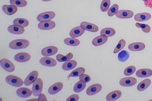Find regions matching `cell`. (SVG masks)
I'll return each mask as SVG.
<instances>
[{
  "mask_svg": "<svg viewBox=\"0 0 152 101\" xmlns=\"http://www.w3.org/2000/svg\"><path fill=\"white\" fill-rule=\"evenodd\" d=\"M122 94L121 92L116 90L110 92L106 96V100L108 101L116 100L120 98Z\"/></svg>",
  "mask_w": 152,
  "mask_h": 101,
  "instance_id": "obj_23",
  "label": "cell"
},
{
  "mask_svg": "<svg viewBox=\"0 0 152 101\" xmlns=\"http://www.w3.org/2000/svg\"><path fill=\"white\" fill-rule=\"evenodd\" d=\"M137 82L136 79L133 77H128L123 78L119 81L121 85L123 86H130L135 85Z\"/></svg>",
  "mask_w": 152,
  "mask_h": 101,
  "instance_id": "obj_7",
  "label": "cell"
},
{
  "mask_svg": "<svg viewBox=\"0 0 152 101\" xmlns=\"http://www.w3.org/2000/svg\"><path fill=\"white\" fill-rule=\"evenodd\" d=\"M63 86V84L61 82H56L49 88L48 90V92L51 95L56 94L61 90Z\"/></svg>",
  "mask_w": 152,
  "mask_h": 101,
  "instance_id": "obj_16",
  "label": "cell"
},
{
  "mask_svg": "<svg viewBox=\"0 0 152 101\" xmlns=\"http://www.w3.org/2000/svg\"><path fill=\"white\" fill-rule=\"evenodd\" d=\"M58 51L57 48L54 46H50L43 49L41 51L42 54L45 56H49L53 55L57 53Z\"/></svg>",
  "mask_w": 152,
  "mask_h": 101,
  "instance_id": "obj_11",
  "label": "cell"
},
{
  "mask_svg": "<svg viewBox=\"0 0 152 101\" xmlns=\"http://www.w3.org/2000/svg\"><path fill=\"white\" fill-rule=\"evenodd\" d=\"M107 40V37L104 35H101L94 39L92 43L94 46H98L105 43Z\"/></svg>",
  "mask_w": 152,
  "mask_h": 101,
  "instance_id": "obj_21",
  "label": "cell"
},
{
  "mask_svg": "<svg viewBox=\"0 0 152 101\" xmlns=\"http://www.w3.org/2000/svg\"><path fill=\"white\" fill-rule=\"evenodd\" d=\"M31 57V56L28 53L23 52L16 54L14 57V59L17 62H22L28 61Z\"/></svg>",
  "mask_w": 152,
  "mask_h": 101,
  "instance_id": "obj_14",
  "label": "cell"
},
{
  "mask_svg": "<svg viewBox=\"0 0 152 101\" xmlns=\"http://www.w3.org/2000/svg\"><path fill=\"white\" fill-rule=\"evenodd\" d=\"M39 62L41 65L48 67H54L57 64V62L55 59L46 57L40 58Z\"/></svg>",
  "mask_w": 152,
  "mask_h": 101,
  "instance_id": "obj_13",
  "label": "cell"
},
{
  "mask_svg": "<svg viewBox=\"0 0 152 101\" xmlns=\"http://www.w3.org/2000/svg\"><path fill=\"white\" fill-rule=\"evenodd\" d=\"M151 17L150 14L147 12H143L137 14L134 16V20L138 22H141L149 20Z\"/></svg>",
  "mask_w": 152,
  "mask_h": 101,
  "instance_id": "obj_24",
  "label": "cell"
},
{
  "mask_svg": "<svg viewBox=\"0 0 152 101\" xmlns=\"http://www.w3.org/2000/svg\"><path fill=\"white\" fill-rule=\"evenodd\" d=\"M145 48V44L142 42H134L130 44L128 46L129 49L132 51H140Z\"/></svg>",
  "mask_w": 152,
  "mask_h": 101,
  "instance_id": "obj_18",
  "label": "cell"
},
{
  "mask_svg": "<svg viewBox=\"0 0 152 101\" xmlns=\"http://www.w3.org/2000/svg\"><path fill=\"white\" fill-rule=\"evenodd\" d=\"M43 86L42 80L38 78L33 83L32 92L33 95L35 96H38L41 94Z\"/></svg>",
  "mask_w": 152,
  "mask_h": 101,
  "instance_id": "obj_3",
  "label": "cell"
},
{
  "mask_svg": "<svg viewBox=\"0 0 152 101\" xmlns=\"http://www.w3.org/2000/svg\"><path fill=\"white\" fill-rule=\"evenodd\" d=\"M85 31V30L80 26H78L73 28L70 31L69 35L72 38H77L82 35Z\"/></svg>",
  "mask_w": 152,
  "mask_h": 101,
  "instance_id": "obj_19",
  "label": "cell"
},
{
  "mask_svg": "<svg viewBox=\"0 0 152 101\" xmlns=\"http://www.w3.org/2000/svg\"><path fill=\"white\" fill-rule=\"evenodd\" d=\"M110 4V0H102L100 7L101 11L103 12L107 11L109 9Z\"/></svg>",
  "mask_w": 152,
  "mask_h": 101,
  "instance_id": "obj_36",
  "label": "cell"
},
{
  "mask_svg": "<svg viewBox=\"0 0 152 101\" xmlns=\"http://www.w3.org/2000/svg\"><path fill=\"white\" fill-rule=\"evenodd\" d=\"M37 100L39 101H47V99L46 97L44 94H41L39 96V97Z\"/></svg>",
  "mask_w": 152,
  "mask_h": 101,
  "instance_id": "obj_43",
  "label": "cell"
},
{
  "mask_svg": "<svg viewBox=\"0 0 152 101\" xmlns=\"http://www.w3.org/2000/svg\"><path fill=\"white\" fill-rule=\"evenodd\" d=\"M5 81L9 85L15 87H20L23 84V81L20 78L12 75L7 76Z\"/></svg>",
  "mask_w": 152,
  "mask_h": 101,
  "instance_id": "obj_2",
  "label": "cell"
},
{
  "mask_svg": "<svg viewBox=\"0 0 152 101\" xmlns=\"http://www.w3.org/2000/svg\"><path fill=\"white\" fill-rule=\"evenodd\" d=\"M64 42L66 45L72 46H77L80 44V43L78 39L73 38H65Z\"/></svg>",
  "mask_w": 152,
  "mask_h": 101,
  "instance_id": "obj_28",
  "label": "cell"
},
{
  "mask_svg": "<svg viewBox=\"0 0 152 101\" xmlns=\"http://www.w3.org/2000/svg\"><path fill=\"white\" fill-rule=\"evenodd\" d=\"M102 85L99 84H93L88 87L86 90V94L89 96L95 95L102 89Z\"/></svg>",
  "mask_w": 152,
  "mask_h": 101,
  "instance_id": "obj_10",
  "label": "cell"
},
{
  "mask_svg": "<svg viewBox=\"0 0 152 101\" xmlns=\"http://www.w3.org/2000/svg\"><path fill=\"white\" fill-rule=\"evenodd\" d=\"M116 33L115 30L112 28H106L102 29L100 31L101 35L107 37H110L114 35Z\"/></svg>",
  "mask_w": 152,
  "mask_h": 101,
  "instance_id": "obj_27",
  "label": "cell"
},
{
  "mask_svg": "<svg viewBox=\"0 0 152 101\" xmlns=\"http://www.w3.org/2000/svg\"><path fill=\"white\" fill-rule=\"evenodd\" d=\"M85 69L82 67L78 68L72 71L67 77L69 78L70 77H76L80 76L84 73Z\"/></svg>",
  "mask_w": 152,
  "mask_h": 101,
  "instance_id": "obj_29",
  "label": "cell"
},
{
  "mask_svg": "<svg viewBox=\"0 0 152 101\" xmlns=\"http://www.w3.org/2000/svg\"><path fill=\"white\" fill-rule=\"evenodd\" d=\"M119 9V6L118 4H113L108 10L107 15L110 17L113 16L117 13Z\"/></svg>",
  "mask_w": 152,
  "mask_h": 101,
  "instance_id": "obj_35",
  "label": "cell"
},
{
  "mask_svg": "<svg viewBox=\"0 0 152 101\" xmlns=\"http://www.w3.org/2000/svg\"><path fill=\"white\" fill-rule=\"evenodd\" d=\"M151 83V81L150 79H145L138 84L137 89L139 91H143L149 86Z\"/></svg>",
  "mask_w": 152,
  "mask_h": 101,
  "instance_id": "obj_26",
  "label": "cell"
},
{
  "mask_svg": "<svg viewBox=\"0 0 152 101\" xmlns=\"http://www.w3.org/2000/svg\"><path fill=\"white\" fill-rule=\"evenodd\" d=\"M146 7L152 8V0H142Z\"/></svg>",
  "mask_w": 152,
  "mask_h": 101,
  "instance_id": "obj_42",
  "label": "cell"
},
{
  "mask_svg": "<svg viewBox=\"0 0 152 101\" xmlns=\"http://www.w3.org/2000/svg\"><path fill=\"white\" fill-rule=\"evenodd\" d=\"M10 3L16 7H24L27 5V2L26 0H10Z\"/></svg>",
  "mask_w": 152,
  "mask_h": 101,
  "instance_id": "obj_34",
  "label": "cell"
},
{
  "mask_svg": "<svg viewBox=\"0 0 152 101\" xmlns=\"http://www.w3.org/2000/svg\"><path fill=\"white\" fill-rule=\"evenodd\" d=\"M14 24L23 27H27L29 25V22L26 19L22 18H17L15 19L13 21Z\"/></svg>",
  "mask_w": 152,
  "mask_h": 101,
  "instance_id": "obj_31",
  "label": "cell"
},
{
  "mask_svg": "<svg viewBox=\"0 0 152 101\" xmlns=\"http://www.w3.org/2000/svg\"><path fill=\"white\" fill-rule=\"evenodd\" d=\"M79 79L80 81L86 83L89 82L91 80V77L88 75L84 74L81 75Z\"/></svg>",
  "mask_w": 152,
  "mask_h": 101,
  "instance_id": "obj_40",
  "label": "cell"
},
{
  "mask_svg": "<svg viewBox=\"0 0 152 101\" xmlns=\"http://www.w3.org/2000/svg\"><path fill=\"white\" fill-rule=\"evenodd\" d=\"M79 96L78 94H75L69 96L66 100V101H77L79 99Z\"/></svg>",
  "mask_w": 152,
  "mask_h": 101,
  "instance_id": "obj_41",
  "label": "cell"
},
{
  "mask_svg": "<svg viewBox=\"0 0 152 101\" xmlns=\"http://www.w3.org/2000/svg\"><path fill=\"white\" fill-rule=\"evenodd\" d=\"M0 65L1 68L6 71L11 72L15 70L14 64L10 60L3 58L0 60Z\"/></svg>",
  "mask_w": 152,
  "mask_h": 101,
  "instance_id": "obj_4",
  "label": "cell"
},
{
  "mask_svg": "<svg viewBox=\"0 0 152 101\" xmlns=\"http://www.w3.org/2000/svg\"><path fill=\"white\" fill-rule=\"evenodd\" d=\"M42 0V1H52V0Z\"/></svg>",
  "mask_w": 152,
  "mask_h": 101,
  "instance_id": "obj_44",
  "label": "cell"
},
{
  "mask_svg": "<svg viewBox=\"0 0 152 101\" xmlns=\"http://www.w3.org/2000/svg\"><path fill=\"white\" fill-rule=\"evenodd\" d=\"M136 75L140 78L149 77L152 75V70L149 68L140 69L136 72Z\"/></svg>",
  "mask_w": 152,
  "mask_h": 101,
  "instance_id": "obj_20",
  "label": "cell"
},
{
  "mask_svg": "<svg viewBox=\"0 0 152 101\" xmlns=\"http://www.w3.org/2000/svg\"><path fill=\"white\" fill-rule=\"evenodd\" d=\"M38 76V73L36 70L31 72L26 77L24 81V84L26 86L31 85L36 80Z\"/></svg>",
  "mask_w": 152,
  "mask_h": 101,
  "instance_id": "obj_8",
  "label": "cell"
},
{
  "mask_svg": "<svg viewBox=\"0 0 152 101\" xmlns=\"http://www.w3.org/2000/svg\"><path fill=\"white\" fill-rule=\"evenodd\" d=\"M86 86V83L80 81H78L74 85L73 90L76 93H79L83 91Z\"/></svg>",
  "mask_w": 152,
  "mask_h": 101,
  "instance_id": "obj_30",
  "label": "cell"
},
{
  "mask_svg": "<svg viewBox=\"0 0 152 101\" xmlns=\"http://www.w3.org/2000/svg\"><path fill=\"white\" fill-rule=\"evenodd\" d=\"M126 44L125 41L124 39L120 40L116 47L115 48L113 53H116L122 50L125 46Z\"/></svg>",
  "mask_w": 152,
  "mask_h": 101,
  "instance_id": "obj_37",
  "label": "cell"
},
{
  "mask_svg": "<svg viewBox=\"0 0 152 101\" xmlns=\"http://www.w3.org/2000/svg\"><path fill=\"white\" fill-rule=\"evenodd\" d=\"M29 44V41L24 39H17L11 41L9 47L12 49H23L27 48Z\"/></svg>",
  "mask_w": 152,
  "mask_h": 101,
  "instance_id": "obj_1",
  "label": "cell"
},
{
  "mask_svg": "<svg viewBox=\"0 0 152 101\" xmlns=\"http://www.w3.org/2000/svg\"><path fill=\"white\" fill-rule=\"evenodd\" d=\"M80 26L84 30L91 32H95L99 30V28L96 25L87 22H81Z\"/></svg>",
  "mask_w": 152,
  "mask_h": 101,
  "instance_id": "obj_9",
  "label": "cell"
},
{
  "mask_svg": "<svg viewBox=\"0 0 152 101\" xmlns=\"http://www.w3.org/2000/svg\"><path fill=\"white\" fill-rule=\"evenodd\" d=\"M2 10L7 15H11L17 12L18 9L16 7L12 4L4 5L2 7Z\"/></svg>",
  "mask_w": 152,
  "mask_h": 101,
  "instance_id": "obj_22",
  "label": "cell"
},
{
  "mask_svg": "<svg viewBox=\"0 0 152 101\" xmlns=\"http://www.w3.org/2000/svg\"><path fill=\"white\" fill-rule=\"evenodd\" d=\"M136 68L134 66H130L124 70V74L126 76H129L133 74L135 71Z\"/></svg>",
  "mask_w": 152,
  "mask_h": 101,
  "instance_id": "obj_39",
  "label": "cell"
},
{
  "mask_svg": "<svg viewBox=\"0 0 152 101\" xmlns=\"http://www.w3.org/2000/svg\"><path fill=\"white\" fill-rule=\"evenodd\" d=\"M32 92L28 88L21 87L18 88L16 91V94L19 97L22 98H27L32 94Z\"/></svg>",
  "mask_w": 152,
  "mask_h": 101,
  "instance_id": "obj_17",
  "label": "cell"
},
{
  "mask_svg": "<svg viewBox=\"0 0 152 101\" xmlns=\"http://www.w3.org/2000/svg\"><path fill=\"white\" fill-rule=\"evenodd\" d=\"M135 25L137 28H141L142 31L145 33H148L151 31L150 27L148 25L137 23Z\"/></svg>",
  "mask_w": 152,
  "mask_h": 101,
  "instance_id": "obj_38",
  "label": "cell"
},
{
  "mask_svg": "<svg viewBox=\"0 0 152 101\" xmlns=\"http://www.w3.org/2000/svg\"><path fill=\"white\" fill-rule=\"evenodd\" d=\"M77 62L74 60H69L64 62L62 65V69L66 71L71 70L77 66Z\"/></svg>",
  "mask_w": 152,
  "mask_h": 101,
  "instance_id": "obj_25",
  "label": "cell"
},
{
  "mask_svg": "<svg viewBox=\"0 0 152 101\" xmlns=\"http://www.w3.org/2000/svg\"><path fill=\"white\" fill-rule=\"evenodd\" d=\"M73 55L71 53H69L66 56L61 54H57L56 57L57 60L60 62L66 61L70 60L73 57Z\"/></svg>",
  "mask_w": 152,
  "mask_h": 101,
  "instance_id": "obj_32",
  "label": "cell"
},
{
  "mask_svg": "<svg viewBox=\"0 0 152 101\" xmlns=\"http://www.w3.org/2000/svg\"><path fill=\"white\" fill-rule=\"evenodd\" d=\"M56 26L55 22L52 20H45L40 22L38 25L39 28L41 30H50Z\"/></svg>",
  "mask_w": 152,
  "mask_h": 101,
  "instance_id": "obj_5",
  "label": "cell"
},
{
  "mask_svg": "<svg viewBox=\"0 0 152 101\" xmlns=\"http://www.w3.org/2000/svg\"><path fill=\"white\" fill-rule=\"evenodd\" d=\"M115 15L117 17L119 18H129L133 16L134 13L130 10H121L117 12Z\"/></svg>",
  "mask_w": 152,
  "mask_h": 101,
  "instance_id": "obj_15",
  "label": "cell"
},
{
  "mask_svg": "<svg viewBox=\"0 0 152 101\" xmlns=\"http://www.w3.org/2000/svg\"><path fill=\"white\" fill-rule=\"evenodd\" d=\"M55 15V13L53 12H46L38 15L37 17V20L39 22L50 20L53 19Z\"/></svg>",
  "mask_w": 152,
  "mask_h": 101,
  "instance_id": "obj_6",
  "label": "cell"
},
{
  "mask_svg": "<svg viewBox=\"0 0 152 101\" xmlns=\"http://www.w3.org/2000/svg\"><path fill=\"white\" fill-rule=\"evenodd\" d=\"M129 57V52L126 50H123L120 52L118 54V60L121 62H124L127 60Z\"/></svg>",
  "mask_w": 152,
  "mask_h": 101,
  "instance_id": "obj_33",
  "label": "cell"
},
{
  "mask_svg": "<svg viewBox=\"0 0 152 101\" xmlns=\"http://www.w3.org/2000/svg\"><path fill=\"white\" fill-rule=\"evenodd\" d=\"M8 31L15 34H21L24 33L25 30L23 27L17 25H12L7 28Z\"/></svg>",
  "mask_w": 152,
  "mask_h": 101,
  "instance_id": "obj_12",
  "label": "cell"
}]
</instances>
